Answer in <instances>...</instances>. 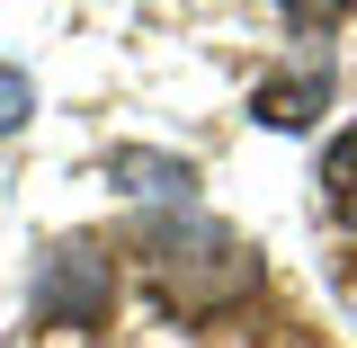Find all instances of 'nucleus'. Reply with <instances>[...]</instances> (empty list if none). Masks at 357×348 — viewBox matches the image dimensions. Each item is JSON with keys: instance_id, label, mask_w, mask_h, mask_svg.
I'll use <instances>...</instances> for the list:
<instances>
[{"instance_id": "6", "label": "nucleus", "mask_w": 357, "mask_h": 348, "mask_svg": "<svg viewBox=\"0 0 357 348\" xmlns=\"http://www.w3.org/2000/svg\"><path fill=\"white\" fill-rule=\"evenodd\" d=\"M277 9H286V27H304V36H331V27L349 18L357 0H277Z\"/></svg>"}, {"instance_id": "2", "label": "nucleus", "mask_w": 357, "mask_h": 348, "mask_svg": "<svg viewBox=\"0 0 357 348\" xmlns=\"http://www.w3.org/2000/svg\"><path fill=\"white\" fill-rule=\"evenodd\" d=\"M36 321H107V250L63 241L36 268Z\"/></svg>"}, {"instance_id": "3", "label": "nucleus", "mask_w": 357, "mask_h": 348, "mask_svg": "<svg viewBox=\"0 0 357 348\" xmlns=\"http://www.w3.org/2000/svg\"><path fill=\"white\" fill-rule=\"evenodd\" d=\"M331 98V72H295V81H268L259 98H250V116L259 126H277V134H295V126H312V107Z\"/></svg>"}, {"instance_id": "7", "label": "nucleus", "mask_w": 357, "mask_h": 348, "mask_svg": "<svg viewBox=\"0 0 357 348\" xmlns=\"http://www.w3.org/2000/svg\"><path fill=\"white\" fill-rule=\"evenodd\" d=\"M27 107H36V81L0 63V134H18V126H27Z\"/></svg>"}, {"instance_id": "1", "label": "nucleus", "mask_w": 357, "mask_h": 348, "mask_svg": "<svg viewBox=\"0 0 357 348\" xmlns=\"http://www.w3.org/2000/svg\"><path fill=\"white\" fill-rule=\"evenodd\" d=\"M143 268H152V286H161L178 312H223V304H241V295L259 286V250H250L241 232L206 223V215L143 223Z\"/></svg>"}, {"instance_id": "4", "label": "nucleus", "mask_w": 357, "mask_h": 348, "mask_svg": "<svg viewBox=\"0 0 357 348\" xmlns=\"http://www.w3.org/2000/svg\"><path fill=\"white\" fill-rule=\"evenodd\" d=\"M116 170H126V188H134V197H178V206L197 197V170H188V161H143V152H126Z\"/></svg>"}, {"instance_id": "5", "label": "nucleus", "mask_w": 357, "mask_h": 348, "mask_svg": "<svg viewBox=\"0 0 357 348\" xmlns=\"http://www.w3.org/2000/svg\"><path fill=\"white\" fill-rule=\"evenodd\" d=\"M321 197H331V215H340V223H357V126L321 152Z\"/></svg>"}]
</instances>
